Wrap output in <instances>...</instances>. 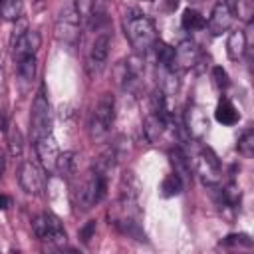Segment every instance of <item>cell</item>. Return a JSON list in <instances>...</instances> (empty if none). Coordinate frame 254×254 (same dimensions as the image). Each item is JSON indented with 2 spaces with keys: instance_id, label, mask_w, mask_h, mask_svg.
Wrapping results in <instances>:
<instances>
[{
  "instance_id": "22",
  "label": "cell",
  "mask_w": 254,
  "mask_h": 254,
  "mask_svg": "<svg viewBox=\"0 0 254 254\" xmlns=\"http://www.w3.org/2000/svg\"><path fill=\"white\" fill-rule=\"evenodd\" d=\"M16 71L24 83H32V79L36 77V56H26L16 60Z\"/></svg>"
},
{
  "instance_id": "33",
  "label": "cell",
  "mask_w": 254,
  "mask_h": 254,
  "mask_svg": "<svg viewBox=\"0 0 254 254\" xmlns=\"http://www.w3.org/2000/svg\"><path fill=\"white\" fill-rule=\"evenodd\" d=\"M95 220H87L81 228H79V240L83 242V244H89V240L93 238V234H95Z\"/></svg>"
},
{
  "instance_id": "26",
  "label": "cell",
  "mask_w": 254,
  "mask_h": 254,
  "mask_svg": "<svg viewBox=\"0 0 254 254\" xmlns=\"http://www.w3.org/2000/svg\"><path fill=\"white\" fill-rule=\"evenodd\" d=\"M153 50H155V58H157V64L161 65V67H171V60H173V52H175V48L173 46H169L167 42H163V40H157L155 44H153Z\"/></svg>"
},
{
  "instance_id": "32",
  "label": "cell",
  "mask_w": 254,
  "mask_h": 254,
  "mask_svg": "<svg viewBox=\"0 0 254 254\" xmlns=\"http://www.w3.org/2000/svg\"><path fill=\"white\" fill-rule=\"evenodd\" d=\"M75 12L79 14V18H91V12H93V0H75L73 4Z\"/></svg>"
},
{
  "instance_id": "12",
  "label": "cell",
  "mask_w": 254,
  "mask_h": 254,
  "mask_svg": "<svg viewBox=\"0 0 254 254\" xmlns=\"http://www.w3.org/2000/svg\"><path fill=\"white\" fill-rule=\"evenodd\" d=\"M196 171L202 179L204 185L212 187V185H218L220 183V161L218 157L214 155V151L210 147H202L200 153H198V159H196Z\"/></svg>"
},
{
  "instance_id": "27",
  "label": "cell",
  "mask_w": 254,
  "mask_h": 254,
  "mask_svg": "<svg viewBox=\"0 0 254 254\" xmlns=\"http://www.w3.org/2000/svg\"><path fill=\"white\" fill-rule=\"evenodd\" d=\"M236 149L242 157L250 159L254 155V129H244L242 135L238 137V143H236Z\"/></svg>"
},
{
  "instance_id": "35",
  "label": "cell",
  "mask_w": 254,
  "mask_h": 254,
  "mask_svg": "<svg viewBox=\"0 0 254 254\" xmlns=\"http://www.w3.org/2000/svg\"><path fill=\"white\" fill-rule=\"evenodd\" d=\"M10 204H12L10 196H6V194H0V208H2V210H6Z\"/></svg>"
},
{
  "instance_id": "13",
  "label": "cell",
  "mask_w": 254,
  "mask_h": 254,
  "mask_svg": "<svg viewBox=\"0 0 254 254\" xmlns=\"http://www.w3.org/2000/svg\"><path fill=\"white\" fill-rule=\"evenodd\" d=\"M185 129L187 135L192 139H200L208 131V117L204 109L196 103H189L185 109Z\"/></svg>"
},
{
  "instance_id": "25",
  "label": "cell",
  "mask_w": 254,
  "mask_h": 254,
  "mask_svg": "<svg viewBox=\"0 0 254 254\" xmlns=\"http://www.w3.org/2000/svg\"><path fill=\"white\" fill-rule=\"evenodd\" d=\"M6 141H8V153L12 157H18L24 149V139L18 129V125H8L6 127Z\"/></svg>"
},
{
  "instance_id": "37",
  "label": "cell",
  "mask_w": 254,
  "mask_h": 254,
  "mask_svg": "<svg viewBox=\"0 0 254 254\" xmlns=\"http://www.w3.org/2000/svg\"><path fill=\"white\" fill-rule=\"evenodd\" d=\"M189 2H200V0H189Z\"/></svg>"
},
{
  "instance_id": "14",
  "label": "cell",
  "mask_w": 254,
  "mask_h": 254,
  "mask_svg": "<svg viewBox=\"0 0 254 254\" xmlns=\"http://www.w3.org/2000/svg\"><path fill=\"white\" fill-rule=\"evenodd\" d=\"M169 121L167 117L155 113V111H149L145 115V121H143V133H145V139L149 143H159V139L165 135L167 127H169Z\"/></svg>"
},
{
  "instance_id": "21",
  "label": "cell",
  "mask_w": 254,
  "mask_h": 254,
  "mask_svg": "<svg viewBox=\"0 0 254 254\" xmlns=\"http://www.w3.org/2000/svg\"><path fill=\"white\" fill-rule=\"evenodd\" d=\"M181 26L187 30V32H196V30H202L206 26V20L200 12L192 10V8H187L181 16Z\"/></svg>"
},
{
  "instance_id": "39",
  "label": "cell",
  "mask_w": 254,
  "mask_h": 254,
  "mask_svg": "<svg viewBox=\"0 0 254 254\" xmlns=\"http://www.w3.org/2000/svg\"><path fill=\"white\" fill-rule=\"evenodd\" d=\"M0 18H2V16H0Z\"/></svg>"
},
{
  "instance_id": "24",
  "label": "cell",
  "mask_w": 254,
  "mask_h": 254,
  "mask_svg": "<svg viewBox=\"0 0 254 254\" xmlns=\"http://www.w3.org/2000/svg\"><path fill=\"white\" fill-rule=\"evenodd\" d=\"M24 0H0V16L8 22H16L22 16Z\"/></svg>"
},
{
  "instance_id": "8",
  "label": "cell",
  "mask_w": 254,
  "mask_h": 254,
  "mask_svg": "<svg viewBox=\"0 0 254 254\" xmlns=\"http://www.w3.org/2000/svg\"><path fill=\"white\" fill-rule=\"evenodd\" d=\"M109 48H111V36L107 32L97 34L95 40L91 42V48L87 52V62H85V71L89 77H97L103 71V67L107 64Z\"/></svg>"
},
{
  "instance_id": "16",
  "label": "cell",
  "mask_w": 254,
  "mask_h": 254,
  "mask_svg": "<svg viewBox=\"0 0 254 254\" xmlns=\"http://www.w3.org/2000/svg\"><path fill=\"white\" fill-rule=\"evenodd\" d=\"M58 175L65 181H71L75 175H77V169H79V155L75 151H64L58 155L56 159V167Z\"/></svg>"
},
{
  "instance_id": "9",
  "label": "cell",
  "mask_w": 254,
  "mask_h": 254,
  "mask_svg": "<svg viewBox=\"0 0 254 254\" xmlns=\"http://www.w3.org/2000/svg\"><path fill=\"white\" fill-rule=\"evenodd\" d=\"M234 18H236V0H218L212 6L210 18L206 22L208 32L212 36H220V34L228 32Z\"/></svg>"
},
{
  "instance_id": "28",
  "label": "cell",
  "mask_w": 254,
  "mask_h": 254,
  "mask_svg": "<svg viewBox=\"0 0 254 254\" xmlns=\"http://www.w3.org/2000/svg\"><path fill=\"white\" fill-rule=\"evenodd\" d=\"M236 16L244 22H250L254 16V6L252 0H236Z\"/></svg>"
},
{
  "instance_id": "19",
  "label": "cell",
  "mask_w": 254,
  "mask_h": 254,
  "mask_svg": "<svg viewBox=\"0 0 254 254\" xmlns=\"http://www.w3.org/2000/svg\"><path fill=\"white\" fill-rule=\"evenodd\" d=\"M246 52V34L242 30H234L228 34L226 38V54H228V60L232 62H238Z\"/></svg>"
},
{
  "instance_id": "3",
  "label": "cell",
  "mask_w": 254,
  "mask_h": 254,
  "mask_svg": "<svg viewBox=\"0 0 254 254\" xmlns=\"http://www.w3.org/2000/svg\"><path fill=\"white\" fill-rule=\"evenodd\" d=\"M113 121H115V97L111 93H101V97L97 99L89 115V123H87L89 137L93 141L107 137Z\"/></svg>"
},
{
  "instance_id": "18",
  "label": "cell",
  "mask_w": 254,
  "mask_h": 254,
  "mask_svg": "<svg viewBox=\"0 0 254 254\" xmlns=\"http://www.w3.org/2000/svg\"><path fill=\"white\" fill-rule=\"evenodd\" d=\"M169 159H171V165H173V173H177L183 181H190V179H192L190 159H189V155H187L181 147L171 149V151H169Z\"/></svg>"
},
{
  "instance_id": "17",
  "label": "cell",
  "mask_w": 254,
  "mask_h": 254,
  "mask_svg": "<svg viewBox=\"0 0 254 254\" xmlns=\"http://www.w3.org/2000/svg\"><path fill=\"white\" fill-rule=\"evenodd\" d=\"M139 192H141L139 179L135 177L133 171H125L121 175V181H119V198L121 200H129V202H137Z\"/></svg>"
},
{
  "instance_id": "11",
  "label": "cell",
  "mask_w": 254,
  "mask_h": 254,
  "mask_svg": "<svg viewBox=\"0 0 254 254\" xmlns=\"http://www.w3.org/2000/svg\"><path fill=\"white\" fill-rule=\"evenodd\" d=\"M198 58H200V48L194 40H183L175 52H173V60H171V67L175 73H181L189 67H194L198 64Z\"/></svg>"
},
{
  "instance_id": "15",
  "label": "cell",
  "mask_w": 254,
  "mask_h": 254,
  "mask_svg": "<svg viewBox=\"0 0 254 254\" xmlns=\"http://www.w3.org/2000/svg\"><path fill=\"white\" fill-rule=\"evenodd\" d=\"M34 147H36V153H38V159L40 163L44 165L46 171H52L56 167V159L60 155L58 151V145H56V139L52 135L48 137H42L38 141H34Z\"/></svg>"
},
{
  "instance_id": "2",
  "label": "cell",
  "mask_w": 254,
  "mask_h": 254,
  "mask_svg": "<svg viewBox=\"0 0 254 254\" xmlns=\"http://www.w3.org/2000/svg\"><path fill=\"white\" fill-rule=\"evenodd\" d=\"M123 32L137 54H145L159 40L155 22L139 10H127L123 14Z\"/></svg>"
},
{
  "instance_id": "20",
  "label": "cell",
  "mask_w": 254,
  "mask_h": 254,
  "mask_svg": "<svg viewBox=\"0 0 254 254\" xmlns=\"http://www.w3.org/2000/svg\"><path fill=\"white\" fill-rule=\"evenodd\" d=\"M214 119L222 125H234L238 119H240V113L236 111V107L230 103V99L222 97L214 109Z\"/></svg>"
},
{
  "instance_id": "38",
  "label": "cell",
  "mask_w": 254,
  "mask_h": 254,
  "mask_svg": "<svg viewBox=\"0 0 254 254\" xmlns=\"http://www.w3.org/2000/svg\"><path fill=\"white\" fill-rule=\"evenodd\" d=\"M147 2H153V0H147Z\"/></svg>"
},
{
  "instance_id": "1",
  "label": "cell",
  "mask_w": 254,
  "mask_h": 254,
  "mask_svg": "<svg viewBox=\"0 0 254 254\" xmlns=\"http://www.w3.org/2000/svg\"><path fill=\"white\" fill-rule=\"evenodd\" d=\"M107 190V173L97 169L95 165L73 185L71 204L77 212H87L95 204H99Z\"/></svg>"
},
{
  "instance_id": "30",
  "label": "cell",
  "mask_w": 254,
  "mask_h": 254,
  "mask_svg": "<svg viewBox=\"0 0 254 254\" xmlns=\"http://www.w3.org/2000/svg\"><path fill=\"white\" fill-rule=\"evenodd\" d=\"M222 244H226V246H246V248H250L252 246V240H250V236L248 234H244V232H240V234H228L224 240H222Z\"/></svg>"
},
{
  "instance_id": "36",
  "label": "cell",
  "mask_w": 254,
  "mask_h": 254,
  "mask_svg": "<svg viewBox=\"0 0 254 254\" xmlns=\"http://www.w3.org/2000/svg\"><path fill=\"white\" fill-rule=\"evenodd\" d=\"M4 169H6V159H4V153L0 151V179L4 175Z\"/></svg>"
},
{
  "instance_id": "4",
  "label": "cell",
  "mask_w": 254,
  "mask_h": 254,
  "mask_svg": "<svg viewBox=\"0 0 254 254\" xmlns=\"http://www.w3.org/2000/svg\"><path fill=\"white\" fill-rule=\"evenodd\" d=\"M32 230H34L38 240H42L50 246H56V248H64V244L67 240V234H65L62 220L52 212H42V214L34 216L32 218Z\"/></svg>"
},
{
  "instance_id": "23",
  "label": "cell",
  "mask_w": 254,
  "mask_h": 254,
  "mask_svg": "<svg viewBox=\"0 0 254 254\" xmlns=\"http://www.w3.org/2000/svg\"><path fill=\"white\" fill-rule=\"evenodd\" d=\"M183 187H185V181H183L177 173H171V175H167V177L163 179V183H161V194L167 196V198L177 196V194L183 192Z\"/></svg>"
},
{
  "instance_id": "10",
  "label": "cell",
  "mask_w": 254,
  "mask_h": 254,
  "mask_svg": "<svg viewBox=\"0 0 254 254\" xmlns=\"http://www.w3.org/2000/svg\"><path fill=\"white\" fill-rule=\"evenodd\" d=\"M141 58L139 56H133V58H125L121 62H117L113 65V77H115V83L121 87V89H133L141 77Z\"/></svg>"
},
{
  "instance_id": "6",
  "label": "cell",
  "mask_w": 254,
  "mask_h": 254,
  "mask_svg": "<svg viewBox=\"0 0 254 254\" xmlns=\"http://www.w3.org/2000/svg\"><path fill=\"white\" fill-rule=\"evenodd\" d=\"M79 14L75 12L73 6H65L60 10L58 20H56V38L62 44L75 46L79 42Z\"/></svg>"
},
{
  "instance_id": "34",
  "label": "cell",
  "mask_w": 254,
  "mask_h": 254,
  "mask_svg": "<svg viewBox=\"0 0 254 254\" xmlns=\"http://www.w3.org/2000/svg\"><path fill=\"white\" fill-rule=\"evenodd\" d=\"M6 115H4V105H2V97H0V131H6Z\"/></svg>"
},
{
  "instance_id": "7",
  "label": "cell",
  "mask_w": 254,
  "mask_h": 254,
  "mask_svg": "<svg viewBox=\"0 0 254 254\" xmlns=\"http://www.w3.org/2000/svg\"><path fill=\"white\" fill-rule=\"evenodd\" d=\"M18 183L26 194L40 196L46 190V173L34 161H22L18 167Z\"/></svg>"
},
{
  "instance_id": "29",
  "label": "cell",
  "mask_w": 254,
  "mask_h": 254,
  "mask_svg": "<svg viewBox=\"0 0 254 254\" xmlns=\"http://www.w3.org/2000/svg\"><path fill=\"white\" fill-rule=\"evenodd\" d=\"M109 4H111V0H93V12H91V18L95 20V26H97L101 20H105Z\"/></svg>"
},
{
  "instance_id": "5",
  "label": "cell",
  "mask_w": 254,
  "mask_h": 254,
  "mask_svg": "<svg viewBox=\"0 0 254 254\" xmlns=\"http://www.w3.org/2000/svg\"><path fill=\"white\" fill-rule=\"evenodd\" d=\"M52 135V109L46 91L42 89L34 103H32V113H30V137L32 141H38L42 137Z\"/></svg>"
},
{
  "instance_id": "31",
  "label": "cell",
  "mask_w": 254,
  "mask_h": 254,
  "mask_svg": "<svg viewBox=\"0 0 254 254\" xmlns=\"http://www.w3.org/2000/svg\"><path fill=\"white\" fill-rule=\"evenodd\" d=\"M212 81H214V85L218 87V89H226L228 87V73L220 67V65H214L212 67Z\"/></svg>"
}]
</instances>
